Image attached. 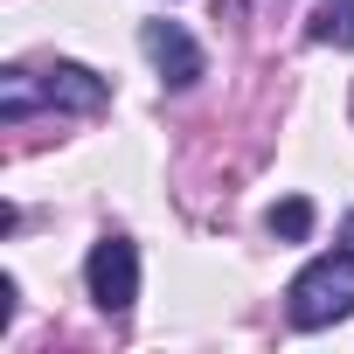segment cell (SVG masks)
Instances as JSON below:
<instances>
[{
	"label": "cell",
	"instance_id": "1",
	"mask_svg": "<svg viewBox=\"0 0 354 354\" xmlns=\"http://www.w3.org/2000/svg\"><path fill=\"white\" fill-rule=\"evenodd\" d=\"M285 299H292V306H285L292 326H306V333L347 319V313H354V250H326V257H313V264L292 278Z\"/></svg>",
	"mask_w": 354,
	"mask_h": 354
},
{
	"label": "cell",
	"instance_id": "2",
	"mask_svg": "<svg viewBox=\"0 0 354 354\" xmlns=\"http://www.w3.org/2000/svg\"><path fill=\"white\" fill-rule=\"evenodd\" d=\"M84 285H91V299H97V313H104V319H125V313H132V299H139V250H132L125 236L91 243Z\"/></svg>",
	"mask_w": 354,
	"mask_h": 354
},
{
	"label": "cell",
	"instance_id": "3",
	"mask_svg": "<svg viewBox=\"0 0 354 354\" xmlns=\"http://www.w3.org/2000/svg\"><path fill=\"white\" fill-rule=\"evenodd\" d=\"M139 49L153 56V70H160L167 91H195L202 84V49H195V35L181 21H146L139 28Z\"/></svg>",
	"mask_w": 354,
	"mask_h": 354
},
{
	"label": "cell",
	"instance_id": "4",
	"mask_svg": "<svg viewBox=\"0 0 354 354\" xmlns=\"http://www.w3.org/2000/svg\"><path fill=\"white\" fill-rule=\"evenodd\" d=\"M104 77L97 70H84V63H56V70H42V104H56V111H104Z\"/></svg>",
	"mask_w": 354,
	"mask_h": 354
},
{
	"label": "cell",
	"instance_id": "5",
	"mask_svg": "<svg viewBox=\"0 0 354 354\" xmlns=\"http://www.w3.org/2000/svg\"><path fill=\"white\" fill-rule=\"evenodd\" d=\"M35 104H42V77L35 70H8L0 77V125H21Z\"/></svg>",
	"mask_w": 354,
	"mask_h": 354
},
{
	"label": "cell",
	"instance_id": "6",
	"mask_svg": "<svg viewBox=\"0 0 354 354\" xmlns=\"http://www.w3.org/2000/svg\"><path fill=\"white\" fill-rule=\"evenodd\" d=\"M313 42H326V49H354V0H319Z\"/></svg>",
	"mask_w": 354,
	"mask_h": 354
},
{
	"label": "cell",
	"instance_id": "7",
	"mask_svg": "<svg viewBox=\"0 0 354 354\" xmlns=\"http://www.w3.org/2000/svg\"><path fill=\"white\" fill-rule=\"evenodd\" d=\"M271 236H285V243H306V236H313V202H306V195L278 202V209H271Z\"/></svg>",
	"mask_w": 354,
	"mask_h": 354
},
{
	"label": "cell",
	"instance_id": "8",
	"mask_svg": "<svg viewBox=\"0 0 354 354\" xmlns=\"http://www.w3.org/2000/svg\"><path fill=\"white\" fill-rule=\"evenodd\" d=\"M347 230H354V216H347Z\"/></svg>",
	"mask_w": 354,
	"mask_h": 354
}]
</instances>
